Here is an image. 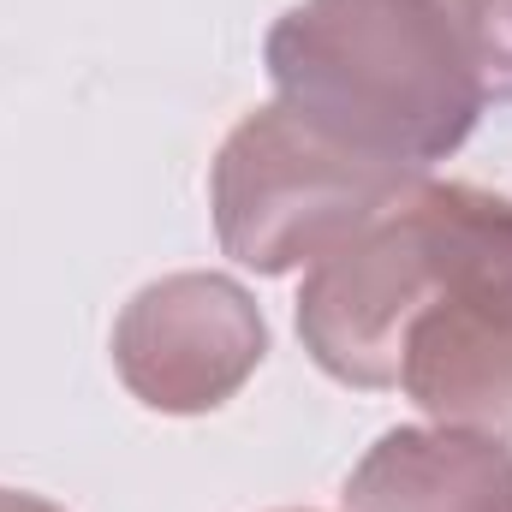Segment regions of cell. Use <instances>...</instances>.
I'll return each mask as SVG.
<instances>
[{
	"label": "cell",
	"mask_w": 512,
	"mask_h": 512,
	"mask_svg": "<svg viewBox=\"0 0 512 512\" xmlns=\"http://www.w3.org/2000/svg\"><path fill=\"white\" fill-rule=\"evenodd\" d=\"M340 512H512V447L471 429H387L346 477Z\"/></svg>",
	"instance_id": "obj_6"
},
{
	"label": "cell",
	"mask_w": 512,
	"mask_h": 512,
	"mask_svg": "<svg viewBox=\"0 0 512 512\" xmlns=\"http://www.w3.org/2000/svg\"><path fill=\"white\" fill-rule=\"evenodd\" d=\"M399 387L423 417L512 447V304L477 292L435 298L405 328Z\"/></svg>",
	"instance_id": "obj_5"
},
{
	"label": "cell",
	"mask_w": 512,
	"mask_h": 512,
	"mask_svg": "<svg viewBox=\"0 0 512 512\" xmlns=\"http://www.w3.org/2000/svg\"><path fill=\"white\" fill-rule=\"evenodd\" d=\"M417 179L423 173L358 155L286 102H268L227 131L209 173V209L221 251L239 268L292 274L364 233Z\"/></svg>",
	"instance_id": "obj_3"
},
{
	"label": "cell",
	"mask_w": 512,
	"mask_h": 512,
	"mask_svg": "<svg viewBox=\"0 0 512 512\" xmlns=\"http://www.w3.org/2000/svg\"><path fill=\"white\" fill-rule=\"evenodd\" d=\"M0 512H66V507H54L42 495H24V489H0Z\"/></svg>",
	"instance_id": "obj_8"
},
{
	"label": "cell",
	"mask_w": 512,
	"mask_h": 512,
	"mask_svg": "<svg viewBox=\"0 0 512 512\" xmlns=\"http://www.w3.org/2000/svg\"><path fill=\"white\" fill-rule=\"evenodd\" d=\"M268 358V322L233 274L149 280L114 322V370L161 417L221 411Z\"/></svg>",
	"instance_id": "obj_4"
},
{
	"label": "cell",
	"mask_w": 512,
	"mask_h": 512,
	"mask_svg": "<svg viewBox=\"0 0 512 512\" xmlns=\"http://www.w3.org/2000/svg\"><path fill=\"white\" fill-rule=\"evenodd\" d=\"M262 66L292 114L411 173L447 161L489 108L483 0H298Z\"/></svg>",
	"instance_id": "obj_1"
},
{
	"label": "cell",
	"mask_w": 512,
	"mask_h": 512,
	"mask_svg": "<svg viewBox=\"0 0 512 512\" xmlns=\"http://www.w3.org/2000/svg\"><path fill=\"white\" fill-rule=\"evenodd\" d=\"M447 292L512 304V197L417 179L304 274L298 340L340 387H399L405 328Z\"/></svg>",
	"instance_id": "obj_2"
},
{
	"label": "cell",
	"mask_w": 512,
	"mask_h": 512,
	"mask_svg": "<svg viewBox=\"0 0 512 512\" xmlns=\"http://www.w3.org/2000/svg\"><path fill=\"white\" fill-rule=\"evenodd\" d=\"M483 72L489 96L512 102V0H483Z\"/></svg>",
	"instance_id": "obj_7"
}]
</instances>
